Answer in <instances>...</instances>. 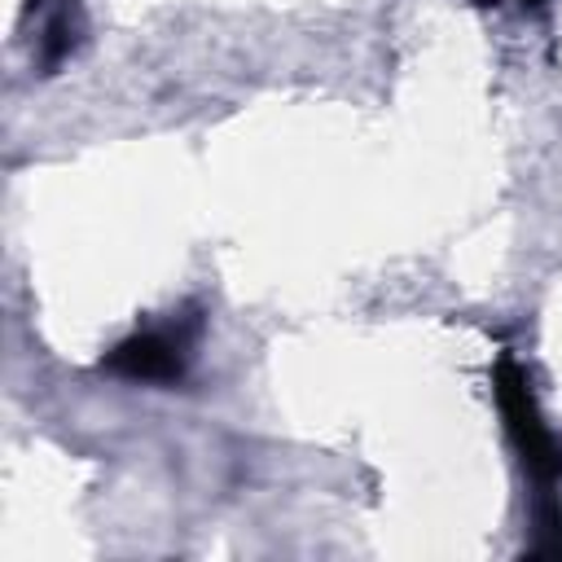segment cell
Returning a JSON list of instances; mask_svg holds the SVG:
<instances>
[{"label":"cell","instance_id":"6da1fadb","mask_svg":"<svg viewBox=\"0 0 562 562\" xmlns=\"http://www.w3.org/2000/svg\"><path fill=\"white\" fill-rule=\"evenodd\" d=\"M501 404H505L509 430H514V439H518L527 465H531L536 474L553 479V474L562 470V452L553 448L549 430L540 426V417H536V408H531V395H527V382H522V373H518L514 364L501 369Z\"/></svg>","mask_w":562,"mask_h":562},{"label":"cell","instance_id":"7a4b0ae2","mask_svg":"<svg viewBox=\"0 0 562 562\" xmlns=\"http://www.w3.org/2000/svg\"><path fill=\"white\" fill-rule=\"evenodd\" d=\"M180 364H184L180 338H167V334H140L110 356V369L127 378H176Z\"/></svg>","mask_w":562,"mask_h":562}]
</instances>
